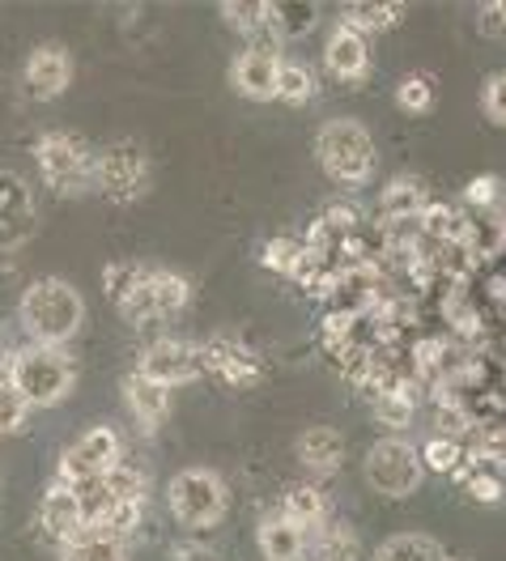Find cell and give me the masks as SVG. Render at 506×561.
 <instances>
[{
	"label": "cell",
	"mask_w": 506,
	"mask_h": 561,
	"mask_svg": "<svg viewBox=\"0 0 506 561\" xmlns=\"http://www.w3.org/2000/svg\"><path fill=\"white\" fill-rule=\"evenodd\" d=\"M277 515H286L289 524L298 527L302 536H311L320 524L332 519V502H327V493L320 485H311V481H298V485H289L281 493V502H277Z\"/></svg>",
	"instance_id": "ffe728a7"
},
{
	"label": "cell",
	"mask_w": 506,
	"mask_h": 561,
	"mask_svg": "<svg viewBox=\"0 0 506 561\" xmlns=\"http://www.w3.org/2000/svg\"><path fill=\"white\" fill-rule=\"evenodd\" d=\"M153 183V167L137 140H111L94 153V192H103L111 205H137Z\"/></svg>",
	"instance_id": "8992f818"
},
{
	"label": "cell",
	"mask_w": 506,
	"mask_h": 561,
	"mask_svg": "<svg viewBox=\"0 0 506 561\" xmlns=\"http://www.w3.org/2000/svg\"><path fill=\"white\" fill-rule=\"evenodd\" d=\"M221 22L230 31H239V35L260 38L264 35V0H226L221 4Z\"/></svg>",
	"instance_id": "1f68e13d"
},
{
	"label": "cell",
	"mask_w": 506,
	"mask_h": 561,
	"mask_svg": "<svg viewBox=\"0 0 506 561\" xmlns=\"http://www.w3.org/2000/svg\"><path fill=\"white\" fill-rule=\"evenodd\" d=\"M315 90H320V77H315V69L311 65H302V60H281V72H277V103L286 106H302L315 99Z\"/></svg>",
	"instance_id": "f1b7e54d"
},
{
	"label": "cell",
	"mask_w": 506,
	"mask_h": 561,
	"mask_svg": "<svg viewBox=\"0 0 506 561\" xmlns=\"http://www.w3.org/2000/svg\"><path fill=\"white\" fill-rule=\"evenodd\" d=\"M320 26V9L315 4H298V0H286V4H264V43H294L307 31Z\"/></svg>",
	"instance_id": "7402d4cb"
},
{
	"label": "cell",
	"mask_w": 506,
	"mask_h": 561,
	"mask_svg": "<svg viewBox=\"0 0 506 561\" xmlns=\"http://www.w3.org/2000/svg\"><path fill=\"white\" fill-rule=\"evenodd\" d=\"M0 383H13V350H0Z\"/></svg>",
	"instance_id": "f35d334b"
},
{
	"label": "cell",
	"mask_w": 506,
	"mask_h": 561,
	"mask_svg": "<svg viewBox=\"0 0 506 561\" xmlns=\"http://www.w3.org/2000/svg\"><path fill=\"white\" fill-rule=\"evenodd\" d=\"M200 353H205V375H214L217 383L230 391H252L264 379V362L234 332H214L200 345Z\"/></svg>",
	"instance_id": "8fae6325"
},
{
	"label": "cell",
	"mask_w": 506,
	"mask_h": 561,
	"mask_svg": "<svg viewBox=\"0 0 506 561\" xmlns=\"http://www.w3.org/2000/svg\"><path fill=\"white\" fill-rule=\"evenodd\" d=\"M324 69L336 81H345V85L366 81V72H370V38H361L358 31L336 22L324 38Z\"/></svg>",
	"instance_id": "2e32d148"
},
{
	"label": "cell",
	"mask_w": 506,
	"mask_h": 561,
	"mask_svg": "<svg viewBox=\"0 0 506 561\" xmlns=\"http://www.w3.org/2000/svg\"><path fill=\"white\" fill-rule=\"evenodd\" d=\"M476 31L485 38H503V4H498V0H490V4L476 13Z\"/></svg>",
	"instance_id": "74e56055"
},
{
	"label": "cell",
	"mask_w": 506,
	"mask_h": 561,
	"mask_svg": "<svg viewBox=\"0 0 506 561\" xmlns=\"http://www.w3.org/2000/svg\"><path fill=\"white\" fill-rule=\"evenodd\" d=\"M22 85L26 94L38 99V103H51L60 99L72 85V56L56 43H43L26 56V69H22Z\"/></svg>",
	"instance_id": "5bb4252c"
},
{
	"label": "cell",
	"mask_w": 506,
	"mask_h": 561,
	"mask_svg": "<svg viewBox=\"0 0 506 561\" xmlns=\"http://www.w3.org/2000/svg\"><path fill=\"white\" fill-rule=\"evenodd\" d=\"M370 409H375V421H379L383 430L404 434V430L413 425V409H417V400H413V383H409V379H400V383H388L383 391H375V396H370Z\"/></svg>",
	"instance_id": "4316f807"
},
{
	"label": "cell",
	"mask_w": 506,
	"mask_h": 561,
	"mask_svg": "<svg viewBox=\"0 0 506 561\" xmlns=\"http://www.w3.org/2000/svg\"><path fill=\"white\" fill-rule=\"evenodd\" d=\"M481 106H485V119L494 128L506 124V77L503 72H490V81L481 85Z\"/></svg>",
	"instance_id": "8d00e7d4"
},
{
	"label": "cell",
	"mask_w": 506,
	"mask_h": 561,
	"mask_svg": "<svg viewBox=\"0 0 506 561\" xmlns=\"http://www.w3.org/2000/svg\"><path fill=\"white\" fill-rule=\"evenodd\" d=\"M404 4L400 0H379V4H370V0H354V4H345L341 9V26H349V31H358L361 38L370 35H383V31H396L400 22H404Z\"/></svg>",
	"instance_id": "d4e9b609"
},
{
	"label": "cell",
	"mask_w": 506,
	"mask_h": 561,
	"mask_svg": "<svg viewBox=\"0 0 506 561\" xmlns=\"http://www.w3.org/2000/svg\"><path fill=\"white\" fill-rule=\"evenodd\" d=\"M31 421V404L18 396L13 383H0V434H22Z\"/></svg>",
	"instance_id": "d590c367"
},
{
	"label": "cell",
	"mask_w": 506,
	"mask_h": 561,
	"mask_svg": "<svg viewBox=\"0 0 506 561\" xmlns=\"http://www.w3.org/2000/svg\"><path fill=\"white\" fill-rule=\"evenodd\" d=\"M137 375L158 383L162 391H180L205 379V353L196 341H180V336H162L141 353Z\"/></svg>",
	"instance_id": "9c48e42d"
},
{
	"label": "cell",
	"mask_w": 506,
	"mask_h": 561,
	"mask_svg": "<svg viewBox=\"0 0 506 561\" xmlns=\"http://www.w3.org/2000/svg\"><path fill=\"white\" fill-rule=\"evenodd\" d=\"M119 396H124V409H128V417L137 421L141 434H158L166 425V417H171V391H162L158 383L141 379L137 370L124 379Z\"/></svg>",
	"instance_id": "e0dca14e"
},
{
	"label": "cell",
	"mask_w": 506,
	"mask_h": 561,
	"mask_svg": "<svg viewBox=\"0 0 506 561\" xmlns=\"http://www.w3.org/2000/svg\"><path fill=\"white\" fill-rule=\"evenodd\" d=\"M298 260H302V239H289V234L268 239L264 251H260V264H264L268 273H277V277H294Z\"/></svg>",
	"instance_id": "d6a6232c"
},
{
	"label": "cell",
	"mask_w": 506,
	"mask_h": 561,
	"mask_svg": "<svg viewBox=\"0 0 506 561\" xmlns=\"http://www.w3.org/2000/svg\"><path fill=\"white\" fill-rule=\"evenodd\" d=\"M281 47L264 43V38H252L234 60H230V85L252 99V103H268L277 94V72H281Z\"/></svg>",
	"instance_id": "7c38bea8"
},
{
	"label": "cell",
	"mask_w": 506,
	"mask_h": 561,
	"mask_svg": "<svg viewBox=\"0 0 506 561\" xmlns=\"http://www.w3.org/2000/svg\"><path fill=\"white\" fill-rule=\"evenodd\" d=\"M166 506H171V519L187 531H209L226 519V506H230V490L221 481V472L205 468V463H192L180 468L166 485Z\"/></svg>",
	"instance_id": "5b68a950"
},
{
	"label": "cell",
	"mask_w": 506,
	"mask_h": 561,
	"mask_svg": "<svg viewBox=\"0 0 506 561\" xmlns=\"http://www.w3.org/2000/svg\"><path fill=\"white\" fill-rule=\"evenodd\" d=\"M469 213H503V179L498 175H481L464 187V205Z\"/></svg>",
	"instance_id": "e575fe53"
},
{
	"label": "cell",
	"mask_w": 506,
	"mask_h": 561,
	"mask_svg": "<svg viewBox=\"0 0 506 561\" xmlns=\"http://www.w3.org/2000/svg\"><path fill=\"white\" fill-rule=\"evenodd\" d=\"M94 145L77 133L51 128L35 140V167L43 187H51L56 196H85L94 192Z\"/></svg>",
	"instance_id": "277c9868"
},
{
	"label": "cell",
	"mask_w": 506,
	"mask_h": 561,
	"mask_svg": "<svg viewBox=\"0 0 506 561\" xmlns=\"http://www.w3.org/2000/svg\"><path fill=\"white\" fill-rule=\"evenodd\" d=\"M396 106L404 115H426L434 106V81L426 72H409L396 85Z\"/></svg>",
	"instance_id": "836d02e7"
},
{
	"label": "cell",
	"mask_w": 506,
	"mask_h": 561,
	"mask_svg": "<svg viewBox=\"0 0 506 561\" xmlns=\"http://www.w3.org/2000/svg\"><path fill=\"white\" fill-rule=\"evenodd\" d=\"M18 323L26 332L31 345H47V350H65L72 336L85 323V302L81 289L60 277L31 280L18 298Z\"/></svg>",
	"instance_id": "6da1fadb"
},
{
	"label": "cell",
	"mask_w": 506,
	"mask_h": 561,
	"mask_svg": "<svg viewBox=\"0 0 506 561\" xmlns=\"http://www.w3.org/2000/svg\"><path fill=\"white\" fill-rule=\"evenodd\" d=\"M13 387L31 404V413L35 409H56L77 387V362L65 350L22 345V350H13Z\"/></svg>",
	"instance_id": "3957f363"
},
{
	"label": "cell",
	"mask_w": 506,
	"mask_h": 561,
	"mask_svg": "<svg viewBox=\"0 0 506 561\" xmlns=\"http://www.w3.org/2000/svg\"><path fill=\"white\" fill-rule=\"evenodd\" d=\"M255 545H260L264 561H307V536L289 524L286 515H277V511H268L260 519Z\"/></svg>",
	"instance_id": "44dd1931"
},
{
	"label": "cell",
	"mask_w": 506,
	"mask_h": 561,
	"mask_svg": "<svg viewBox=\"0 0 506 561\" xmlns=\"http://www.w3.org/2000/svg\"><path fill=\"white\" fill-rule=\"evenodd\" d=\"M124 459V443L115 425H90L72 438L56 459V481H65L72 490H85L94 481H103L111 468Z\"/></svg>",
	"instance_id": "ba28073f"
},
{
	"label": "cell",
	"mask_w": 506,
	"mask_h": 561,
	"mask_svg": "<svg viewBox=\"0 0 506 561\" xmlns=\"http://www.w3.org/2000/svg\"><path fill=\"white\" fill-rule=\"evenodd\" d=\"M38 230L35 192L26 187V179L13 171H0V251L22 247Z\"/></svg>",
	"instance_id": "4fadbf2b"
},
{
	"label": "cell",
	"mask_w": 506,
	"mask_h": 561,
	"mask_svg": "<svg viewBox=\"0 0 506 561\" xmlns=\"http://www.w3.org/2000/svg\"><path fill=\"white\" fill-rule=\"evenodd\" d=\"M38 527L43 536L60 549L65 540H72L77 531H85V506H81V493L65 485V481H51L43 497H38Z\"/></svg>",
	"instance_id": "9a60e30c"
},
{
	"label": "cell",
	"mask_w": 506,
	"mask_h": 561,
	"mask_svg": "<svg viewBox=\"0 0 506 561\" xmlns=\"http://www.w3.org/2000/svg\"><path fill=\"white\" fill-rule=\"evenodd\" d=\"M447 561H456V558H447Z\"/></svg>",
	"instance_id": "ab89813d"
},
{
	"label": "cell",
	"mask_w": 506,
	"mask_h": 561,
	"mask_svg": "<svg viewBox=\"0 0 506 561\" xmlns=\"http://www.w3.org/2000/svg\"><path fill=\"white\" fill-rule=\"evenodd\" d=\"M315 162L332 183L341 187H366L379 171V149L370 128L354 115L324 119L315 133Z\"/></svg>",
	"instance_id": "7a4b0ae2"
},
{
	"label": "cell",
	"mask_w": 506,
	"mask_h": 561,
	"mask_svg": "<svg viewBox=\"0 0 506 561\" xmlns=\"http://www.w3.org/2000/svg\"><path fill=\"white\" fill-rule=\"evenodd\" d=\"M456 477L472 502H485V506L503 502V456H464Z\"/></svg>",
	"instance_id": "cb8c5ba5"
},
{
	"label": "cell",
	"mask_w": 506,
	"mask_h": 561,
	"mask_svg": "<svg viewBox=\"0 0 506 561\" xmlns=\"http://www.w3.org/2000/svg\"><path fill=\"white\" fill-rule=\"evenodd\" d=\"M192 302V280L183 273H171V268H153V307H158V319L183 316Z\"/></svg>",
	"instance_id": "f546056e"
},
{
	"label": "cell",
	"mask_w": 506,
	"mask_h": 561,
	"mask_svg": "<svg viewBox=\"0 0 506 561\" xmlns=\"http://www.w3.org/2000/svg\"><path fill=\"white\" fill-rule=\"evenodd\" d=\"M153 268L158 264H141V260H115L103 268V289L107 302L128 323H158V307H153Z\"/></svg>",
	"instance_id": "30bf717a"
},
{
	"label": "cell",
	"mask_w": 506,
	"mask_h": 561,
	"mask_svg": "<svg viewBox=\"0 0 506 561\" xmlns=\"http://www.w3.org/2000/svg\"><path fill=\"white\" fill-rule=\"evenodd\" d=\"M361 477H366L370 490L383 493V497H409V493L422 490L426 468H422V459H417V447H413L404 434H388V438H379L375 447H366Z\"/></svg>",
	"instance_id": "52a82bcc"
},
{
	"label": "cell",
	"mask_w": 506,
	"mask_h": 561,
	"mask_svg": "<svg viewBox=\"0 0 506 561\" xmlns=\"http://www.w3.org/2000/svg\"><path fill=\"white\" fill-rule=\"evenodd\" d=\"M298 463L315 477H332L345 463V434L336 425H307L298 434Z\"/></svg>",
	"instance_id": "d6986e66"
},
{
	"label": "cell",
	"mask_w": 506,
	"mask_h": 561,
	"mask_svg": "<svg viewBox=\"0 0 506 561\" xmlns=\"http://www.w3.org/2000/svg\"><path fill=\"white\" fill-rule=\"evenodd\" d=\"M307 558L315 561H361V540L358 531L345 524V519H327L307 536Z\"/></svg>",
	"instance_id": "603a6c76"
},
{
	"label": "cell",
	"mask_w": 506,
	"mask_h": 561,
	"mask_svg": "<svg viewBox=\"0 0 506 561\" xmlns=\"http://www.w3.org/2000/svg\"><path fill=\"white\" fill-rule=\"evenodd\" d=\"M426 205H430L426 183L417 175H396L379 192V226H417Z\"/></svg>",
	"instance_id": "ac0fdd59"
},
{
	"label": "cell",
	"mask_w": 506,
	"mask_h": 561,
	"mask_svg": "<svg viewBox=\"0 0 506 561\" xmlns=\"http://www.w3.org/2000/svg\"><path fill=\"white\" fill-rule=\"evenodd\" d=\"M417 459L426 472H442V477H456L460 463H464V443L451 438V434H430L422 447H417Z\"/></svg>",
	"instance_id": "4dcf8cb0"
},
{
	"label": "cell",
	"mask_w": 506,
	"mask_h": 561,
	"mask_svg": "<svg viewBox=\"0 0 506 561\" xmlns=\"http://www.w3.org/2000/svg\"><path fill=\"white\" fill-rule=\"evenodd\" d=\"M375 561H447V553L426 531H396L375 549Z\"/></svg>",
	"instance_id": "83f0119b"
},
{
	"label": "cell",
	"mask_w": 506,
	"mask_h": 561,
	"mask_svg": "<svg viewBox=\"0 0 506 561\" xmlns=\"http://www.w3.org/2000/svg\"><path fill=\"white\" fill-rule=\"evenodd\" d=\"M128 545L133 540H119V536H107L99 527H85V531H77L72 540H65L56 549V561H128Z\"/></svg>",
	"instance_id": "484cf974"
}]
</instances>
